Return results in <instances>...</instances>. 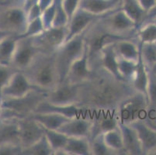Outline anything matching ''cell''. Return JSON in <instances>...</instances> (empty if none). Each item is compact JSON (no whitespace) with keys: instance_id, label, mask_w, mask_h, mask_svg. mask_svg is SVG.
I'll return each mask as SVG.
<instances>
[{"instance_id":"cell-1","label":"cell","mask_w":156,"mask_h":155,"mask_svg":"<svg viewBox=\"0 0 156 155\" xmlns=\"http://www.w3.org/2000/svg\"><path fill=\"white\" fill-rule=\"evenodd\" d=\"M134 92L129 82L99 67L93 78L83 84L78 106L89 110H115Z\"/></svg>"},{"instance_id":"cell-2","label":"cell","mask_w":156,"mask_h":155,"mask_svg":"<svg viewBox=\"0 0 156 155\" xmlns=\"http://www.w3.org/2000/svg\"><path fill=\"white\" fill-rule=\"evenodd\" d=\"M24 72L32 85L40 90L48 92L60 83L55 53L41 52Z\"/></svg>"},{"instance_id":"cell-3","label":"cell","mask_w":156,"mask_h":155,"mask_svg":"<svg viewBox=\"0 0 156 155\" xmlns=\"http://www.w3.org/2000/svg\"><path fill=\"white\" fill-rule=\"evenodd\" d=\"M100 19L93 23L88 28L86 34V44L88 58L90 66L93 69L98 68L100 54L105 47L113 44L119 40L130 38L118 36L110 33L102 25Z\"/></svg>"},{"instance_id":"cell-4","label":"cell","mask_w":156,"mask_h":155,"mask_svg":"<svg viewBox=\"0 0 156 155\" xmlns=\"http://www.w3.org/2000/svg\"><path fill=\"white\" fill-rule=\"evenodd\" d=\"M46 91L34 89L25 96L12 99H2L4 108L2 118H20L35 113L42 102L46 100Z\"/></svg>"},{"instance_id":"cell-5","label":"cell","mask_w":156,"mask_h":155,"mask_svg":"<svg viewBox=\"0 0 156 155\" xmlns=\"http://www.w3.org/2000/svg\"><path fill=\"white\" fill-rule=\"evenodd\" d=\"M87 30L79 35L66 41L55 52L56 65L60 82L65 80L72 64L76 59L80 58L86 51V34Z\"/></svg>"},{"instance_id":"cell-6","label":"cell","mask_w":156,"mask_h":155,"mask_svg":"<svg viewBox=\"0 0 156 155\" xmlns=\"http://www.w3.org/2000/svg\"><path fill=\"white\" fill-rule=\"evenodd\" d=\"M119 122L130 123L137 120L147 119L148 101L144 94L134 91L124 99L116 109Z\"/></svg>"},{"instance_id":"cell-7","label":"cell","mask_w":156,"mask_h":155,"mask_svg":"<svg viewBox=\"0 0 156 155\" xmlns=\"http://www.w3.org/2000/svg\"><path fill=\"white\" fill-rule=\"evenodd\" d=\"M100 21L107 30L118 36L134 37L137 29V24L120 7L103 16Z\"/></svg>"},{"instance_id":"cell-8","label":"cell","mask_w":156,"mask_h":155,"mask_svg":"<svg viewBox=\"0 0 156 155\" xmlns=\"http://www.w3.org/2000/svg\"><path fill=\"white\" fill-rule=\"evenodd\" d=\"M26 10L21 5H9L0 9V28L16 35H23L27 26Z\"/></svg>"},{"instance_id":"cell-9","label":"cell","mask_w":156,"mask_h":155,"mask_svg":"<svg viewBox=\"0 0 156 155\" xmlns=\"http://www.w3.org/2000/svg\"><path fill=\"white\" fill-rule=\"evenodd\" d=\"M83 84L64 81L47 92L46 101L56 106L78 105L81 98Z\"/></svg>"},{"instance_id":"cell-10","label":"cell","mask_w":156,"mask_h":155,"mask_svg":"<svg viewBox=\"0 0 156 155\" xmlns=\"http://www.w3.org/2000/svg\"><path fill=\"white\" fill-rule=\"evenodd\" d=\"M41 52L34 37H20L10 65L16 70L24 72Z\"/></svg>"},{"instance_id":"cell-11","label":"cell","mask_w":156,"mask_h":155,"mask_svg":"<svg viewBox=\"0 0 156 155\" xmlns=\"http://www.w3.org/2000/svg\"><path fill=\"white\" fill-rule=\"evenodd\" d=\"M68 27H51L34 37L35 42L43 53H55L67 39Z\"/></svg>"},{"instance_id":"cell-12","label":"cell","mask_w":156,"mask_h":155,"mask_svg":"<svg viewBox=\"0 0 156 155\" xmlns=\"http://www.w3.org/2000/svg\"><path fill=\"white\" fill-rule=\"evenodd\" d=\"M93 120L91 111L86 114L72 118L59 128L58 131L69 137H85L90 139L93 134Z\"/></svg>"},{"instance_id":"cell-13","label":"cell","mask_w":156,"mask_h":155,"mask_svg":"<svg viewBox=\"0 0 156 155\" xmlns=\"http://www.w3.org/2000/svg\"><path fill=\"white\" fill-rule=\"evenodd\" d=\"M16 119L19 123L20 143L23 148L29 147L44 136V127L31 116Z\"/></svg>"},{"instance_id":"cell-14","label":"cell","mask_w":156,"mask_h":155,"mask_svg":"<svg viewBox=\"0 0 156 155\" xmlns=\"http://www.w3.org/2000/svg\"><path fill=\"white\" fill-rule=\"evenodd\" d=\"M34 89H38L32 85L25 72L16 71L2 89V99L22 97Z\"/></svg>"},{"instance_id":"cell-15","label":"cell","mask_w":156,"mask_h":155,"mask_svg":"<svg viewBox=\"0 0 156 155\" xmlns=\"http://www.w3.org/2000/svg\"><path fill=\"white\" fill-rule=\"evenodd\" d=\"M103 16L95 15L83 9H78L70 19L67 26L68 35L66 41L86 31L93 23L99 20Z\"/></svg>"},{"instance_id":"cell-16","label":"cell","mask_w":156,"mask_h":155,"mask_svg":"<svg viewBox=\"0 0 156 155\" xmlns=\"http://www.w3.org/2000/svg\"><path fill=\"white\" fill-rule=\"evenodd\" d=\"M96 69L90 66L88 58L87 49L80 58L76 59L70 66L65 81L72 83L83 84L93 78Z\"/></svg>"},{"instance_id":"cell-17","label":"cell","mask_w":156,"mask_h":155,"mask_svg":"<svg viewBox=\"0 0 156 155\" xmlns=\"http://www.w3.org/2000/svg\"><path fill=\"white\" fill-rule=\"evenodd\" d=\"M93 120L92 137L119 127V119L115 110H90ZM90 138V139H91Z\"/></svg>"},{"instance_id":"cell-18","label":"cell","mask_w":156,"mask_h":155,"mask_svg":"<svg viewBox=\"0 0 156 155\" xmlns=\"http://www.w3.org/2000/svg\"><path fill=\"white\" fill-rule=\"evenodd\" d=\"M138 134L142 147L143 154H151L156 152V130L150 127L142 119L129 123Z\"/></svg>"},{"instance_id":"cell-19","label":"cell","mask_w":156,"mask_h":155,"mask_svg":"<svg viewBox=\"0 0 156 155\" xmlns=\"http://www.w3.org/2000/svg\"><path fill=\"white\" fill-rule=\"evenodd\" d=\"M119 128L124 140V150L128 155H144L136 130L129 123L119 122Z\"/></svg>"},{"instance_id":"cell-20","label":"cell","mask_w":156,"mask_h":155,"mask_svg":"<svg viewBox=\"0 0 156 155\" xmlns=\"http://www.w3.org/2000/svg\"><path fill=\"white\" fill-rule=\"evenodd\" d=\"M114 50L119 58L137 63L141 58L140 45L135 37L119 40L113 44Z\"/></svg>"},{"instance_id":"cell-21","label":"cell","mask_w":156,"mask_h":155,"mask_svg":"<svg viewBox=\"0 0 156 155\" xmlns=\"http://www.w3.org/2000/svg\"><path fill=\"white\" fill-rule=\"evenodd\" d=\"M121 6V0H81L79 8L98 16H103Z\"/></svg>"},{"instance_id":"cell-22","label":"cell","mask_w":156,"mask_h":155,"mask_svg":"<svg viewBox=\"0 0 156 155\" xmlns=\"http://www.w3.org/2000/svg\"><path fill=\"white\" fill-rule=\"evenodd\" d=\"M6 143H20V126L16 118L0 119V144Z\"/></svg>"},{"instance_id":"cell-23","label":"cell","mask_w":156,"mask_h":155,"mask_svg":"<svg viewBox=\"0 0 156 155\" xmlns=\"http://www.w3.org/2000/svg\"><path fill=\"white\" fill-rule=\"evenodd\" d=\"M113 44L106 46L101 51L98 68L100 67L103 70L110 73L115 78L123 80L118 72L117 55L114 50Z\"/></svg>"},{"instance_id":"cell-24","label":"cell","mask_w":156,"mask_h":155,"mask_svg":"<svg viewBox=\"0 0 156 155\" xmlns=\"http://www.w3.org/2000/svg\"><path fill=\"white\" fill-rule=\"evenodd\" d=\"M44 129L58 130L72 118L56 113H34L30 115Z\"/></svg>"},{"instance_id":"cell-25","label":"cell","mask_w":156,"mask_h":155,"mask_svg":"<svg viewBox=\"0 0 156 155\" xmlns=\"http://www.w3.org/2000/svg\"><path fill=\"white\" fill-rule=\"evenodd\" d=\"M61 155H91L90 139L85 137H69Z\"/></svg>"},{"instance_id":"cell-26","label":"cell","mask_w":156,"mask_h":155,"mask_svg":"<svg viewBox=\"0 0 156 155\" xmlns=\"http://www.w3.org/2000/svg\"><path fill=\"white\" fill-rule=\"evenodd\" d=\"M120 8L137 26V28L145 21L147 12L137 0H121Z\"/></svg>"},{"instance_id":"cell-27","label":"cell","mask_w":156,"mask_h":155,"mask_svg":"<svg viewBox=\"0 0 156 155\" xmlns=\"http://www.w3.org/2000/svg\"><path fill=\"white\" fill-rule=\"evenodd\" d=\"M130 84L135 92H141L147 96V85H148V72L141 58L139 60L137 70L130 81Z\"/></svg>"},{"instance_id":"cell-28","label":"cell","mask_w":156,"mask_h":155,"mask_svg":"<svg viewBox=\"0 0 156 155\" xmlns=\"http://www.w3.org/2000/svg\"><path fill=\"white\" fill-rule=\"evenodd\" d=\"M19 35L10 34L0 41V64L10 65Z\"/></svg>"},{"instance_id":"cell-29","label":"cell","mask_w":156,"mask_h":155,"mask_svg":"<svg viewBox=\"0 0 156 155\" xmlns=\"http://www.w3.org/2000/svg\"><path fill=\"white\" fill-rule=\"evenodd\" d=\"M103 137L107 147L113 150L115 154H126L124 140L120 128L103 133Z\"/></svg>"},{"instance_id":"cell-30","label":"cell","mask_w":156,"mask_h":155,"mask_svg":"<svg viewBox=\"0 0 156 155\" xmlns=\"http://www.w3.org/2000/svg\"><path fill=\"white\" fill-rule=\"evenodd\" d=\"M139 45L147 43L156 42V23L154 22H146L141 24L137 29L134 35Z\"/></svg>"},{"instance_id":"cell-31","label":"cell","mask_w":156,"mask_h":155,"mask_svg":"<svg viewBox=\"0 0 156 155\" xmlns=\"http://www.w3.org/2000/svg\"><path fill=\"white\" fill-rule=\"evenodd\" d=\"M44 135L50 143L52 150H54L55 155H58L65 148L69 136L59 132L58 130L48 129H44Z\"/></svg>"},{"instance_id":"cell-32","label":"cell","mask_w":156,"mask_h":155,"mask_svg":"<svg viewBox=\"0 0 156 155\" xmlns=\"http://www.w3.org/2000/svg\"><path fill=\"white\" fill-rule=\"evenodd\" d=\"M22 155H55V153L44 135L34 143L23 148Z\"/></svg>"},{"instance_id":"cell-33","label":"cell","mask_w":156,"mask_h":155,"mask_svg":"<svg viewBox=\"0 0 156 155\" xmlns=\"http://www.w3.org/2000/svg\"><path fill=\"white\" fill-rule=\"evenodd\" d=\"M117 65H118L119 74L121 79L130 83L137 70L138 62L136 63L131 61L119 58L117 56Z\"/></svg>"},{"instance_id":"cell-34","label":"cell","mask_w":156,"mask_h":155,"mask_svg":"<svg viewBox=\"0 0 156 155\" xmlns=\"http://www.w3.org/2000/svg\"><path fill=\"white\" fill-rule=\"evenodd\" d=\"M141 58L148 69H152L156 65V42L140 45Z\"/></svg>"},{"instance_id":"cell-35","label":"cell","mask_w":156,"mask_h":155,"mask_svg":"<svg viewBox=\"0 0 156 155\" xmlns=\"http://www.w3.org/2000/svg\"><path fill=\"white\" fill-rule=\"evenodd\" d=\"M147 72H148V85H147V97L148 101V114H150V113H156V73L148 68H147Z\"/></svg>"},{"instance_id":"cell-36","label":"cell","mask_w":156,"mask_h":155,"mask_svg":"<svg viewBox=\"0 0 156 155\" xmlns=\"http://www.w3.org/2000/svg\"><path fill=\"white\" fill-rule=\"evenodd\" d=\"M91 155H116L103 140V134H98L90 139Z\"/></svg>"},{"instance_id":"cell-37","label":"cell","mask_w":156,"mask_h":155,"mask_svg":"<svg viewBox=\"0 0 156 155\" xmlns=\"http://www.w3.org/2000/svg\"><path fill=\"white\" fill-rule=\"evenodd\" d=\"M69 22V16H68L67 13H66L63 6H62V1L61 0H57L56 12H55V18H54L51 27L59 28L67 26Z\"/></svg>"},{"instance_id":"cell-38","label":"cell","mask_w":156,"mask_h":155,"mask_svg":"<svg viewBox=\"0 0 156 155\" xmlns=\"http://www.w3.org/2000/svg\"><path fill=\"white\" fill-rule=\"evenodd\" d=\"M45 28L42 21L41 16L36 19L28 23L27 30L23 35L20 37H34L38 36L44 31Z\"/></svg>"},{"instance_id":"cell-39","label":"cell","mask_w":156,"mask_h":155,"mask_svg":"<svg viewBox=\"0 0 156 155\" xmlns=\"http://www.w3.org/2000/svg\"><path fill=\"white\" fill-rule=\"evenodd\" d=\"M16 71L17 70H16L11 65L0 64V99H2V89L7 85Z\"/></svg>"},{"instance_id":"cell-40","label":"cell","mask_w":156,"mask_h":155,"mask_svg":"<svg viewBox=\"0 0 156 155\" xmlns=\"http://www.w3.org/2000/svg\"><path fill=\"white\" fill-rule=\"evenodd\" d=\"M23 147L20 143L0 144V155H22Z\"/></svg>"},{"instance_id":"cell-41","label":"cell","mask_w":156,"mask_h":155,"mask_svg":"<svg viewBox=\"0 0 156 155\" xmlns=\"http://www.w3.org/2000/svg\"><path fill=\"white\" fill-rule=\"evenodd\" d=\"M57 6V0H55V2L52 3L51 5L47 8L44 11H43L41 15V19L43 21L44 26L45 30L49 29L52 26L54 18H55V12H56Z\"/></svg>"},{"instance_id":"cell-42","label":"cell","mask_w":156,"mask_h":155,"mask_svg":"<svg viewBox=\"0 0 156 155\" xmlns=\"http://www.w3.org/2000/svg\"><path fill=\"white\" fill-rule=\"evenodd\" d=\"M61 1H62V6H63L64 9L67 13L69 20H70L72 16L75 14L76 10L79 8L81 0H61Z\"/></svg>"},{"instance_id":"cell-43","label":"cell","mask_w":156,"mask_h":155,"mask_svg":"<svg viewBox=\"0 0 156 155\" xmlns=\"http://www.w3.org/2000/svg\"><path fill=\"white\" fill-rule=\"evenodd\" d=\"M41 15H42L41 9V7L39 6V5H38L37 2V3H35L34 5H33L32 6L28 9L27 12L28 23L34 20V19H37V18L41 16Z\"/></svg>"},{"instance_id":"cell-44","label":"cell","mask_w":156,"mask_h":155,"mask_svg":"<svg viewBox=\"0 0 156 155\" xmlns=\"http://www.w3.org/2000/svg\"><path fill=\"white\" fill-rule=\"evenodd\" d=\"M137 2L147 12L151 11L156 5V0H137Z\"/></svg>"},{"instance_id":"cell-45","label":"cell","mask_w":156,"mask_h":155,"mask_svg":"<svg viewBox=\"0 0 156 155\" xmlns=\"http://www.w3.org/2000/svg\"><path fill=\"white\" fill-rule=\"evenodd\" d=\"M54 2H55V0H38L37 4L41 7L42 12H43V11H44L50 5H51Z\"/></svg>"},{"instance_id":"cell-46","label":"cell","mask_w":156,"mask_h":155,"mask_svg":"<svg viewBox=\"0 0 156 155\" xmlns=\"http://www.w3.org/2000/svg\"><path fill=\"white\" fill-rule=\"evenodd\" d=\"M38 0H23V7L27 12V10L32 6L33 5H34L35 3L37 2Z\"/></svg>"},{"instance_id":"cell-47","label":"cell","mask_w":156,"mask_h":155,"mask_svg":"<svg viewBox=\"0 0 156 155\" xmlns=\"http://www.w3.org/2000/svg\"><path fill=\"white\" fill-rule=\"evenodd\" d=\"M10 34H12V33H11L10 32H8V31L6 30H4L0 28V41H2V39H4L5 37H6L7 36L10 35Z\"/></svg>"},{"instance_id":"cell-48","label":"cell","mask_w":156,"mask_h":155,"mask_svg":"<svg viewBox=\"0 0 156 155\" xmlns=\"http://www.w3.org/2000/svg\"><path fill=\"white\" fill-rule=\"evenodd\" d=\"M12 5L10 0H0V9Z\"/></svg>"},{"instance_id":"cell-49","label":"cell","mask_w":156,"mask_h":155,"mask_svg":"<svg viewBox=\"0 0 156 155\" xmlns=\"http://www.w3.org/2000/svg\"><path fill=\"white\" fill-rule=\"evenodd\" d=\"M144 121L146 122V123H147V124L150 127H151L152 129H154V130H156V123L155 122L150 121V120H147V119H144Z\"/></svg>"},{"instance_id":"cell-50","label":"cell","mask_w":156,"mask_h":155,"mask_svg":"<svg viewBox=\"0 0 156 155\" xmlns=\"http://www.w3.org/2000/svg\"><path fill=\"white\" fill-rule=\"evenodd\" d=\"M12 5H21L23 6V0H10Z\"/></svg>"},{"instance_id":"cell-51","label":"cell","mask_w":156,"mask_h":155,"mask_svg":"<svg viewBox=\"0 0 156 155\" xmlns=\"http://www.w3.org/2000/svg\"><path fill=\"white\" fill-rule=\"evenodd\" d=\"M3 113H4V108H3V106H2V99H0V119H2V116H3Z\"/></svg>"},{"instance_id":"cell-52","label":"cell","mask_w":156,"mask_h":155,"mask_svg":"<svg viewBox=\"0 0 156 155\" xmlns=\"http://www.w3.org/2000/svg\"><path fill=\"white\" fill-rule=\"evenodd\" d=\"M149 21H151V22H154V23H156V16L153 17L152 19H150ZM149 21H147V22H149ZM145 23H146V22H145Z\"/></svg>"},{"instance_id":"cell-53","label":"cell","mask_w":156,"mask_h":155,"mask_svg":"<svg viewBox=\"0 0 156 155\" xmlns=\"http://www.w3.org/2000/svg\"><path fill=\"white\" fill-rule=\"evenodd\" d=\"M151 70H152L153 72H154V73H156V65H154V68H153L152 69H151Z\"/></svg>"}]
</instances>
